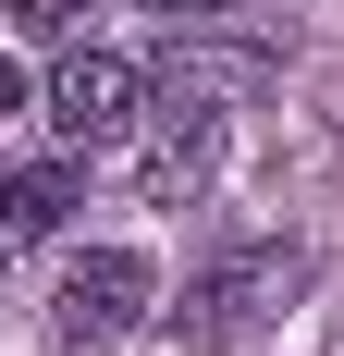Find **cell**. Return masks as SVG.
<instances>
[{"mask_svg":"<svg viewBox=\"0 0 344 356\" xmlns=\"http://www.w3.org/2000/svg\"><path fill=\"white\" fill-rule=\"evenodd\" d=\"M295 295H308V258L295 246H234V258H209L197 283H185L172 320H185V344H258Z\"/></svg>","mask_w":344,"mask_h":356,"instance_id":"6da1fadb","label":"cell"},{"mask_svg":"<svg viewBox=\"0 0 344 356\" xmlns=\"http://www.w3.org/2000/svg\"><path fill=\"white\" fill-rule=\"evenodd\" d=\"M221 147H234V111L209 99V86H172L148 111V136H136V197L148 209H197L209 172H221Z\"/></svg>","mask_w":344,"mask_h":356,"instance_id":"7a4b0ae2","label":"cell"},{"mask_svg":"<svg viewBox=\"0 0 344 356\" xmlns=\"http://www.w3.org/2000/svg\"><path fill=\"white\" fill-rule=\"evenodd\" d=\"M148 123V74L123 62V49H62L49 62V136L86 160V147H111V136H136Z\"/></svg>","mask_w":344,"mask_h":356,"instance_id":"3957f363","label":"cell"},{"mask_svg":"<svg viewBox=\"0 0 344 356\" xmlns=\"http://www.w3.org/2000/svg\"><path fill=\"white\" fill-rule=\"evenodd\" d=\"M148 307H160V270H148L136 246H86V258L62 270V295H49V320H62L74 344H123Z\"/></svg>","mask_w":344,"mask_h":356,"instance_id":"277c9868","label":"cell"},{"mask_svg":"<svg viewBox=\"0 0 344 356\" xmlns=\"http://www.w3.org/2000/svg\"><path fill=\"white\" fill-rule=\"evenodd\" d=\"M62 209H74V147H62V160H37V172H0V234H13V246L62 234Z\"/></svg>","mask_w":344,"mask_h":356,"instance_id":"5b68a950","label":"cell"},{"mask_svg":"<svg viewBox=\"0 0 344 356\" xmlns=\"http://www.w3.org/2000/svg\"><path fill=\"white\" fill-rule=\"evenodd\" d=\"M13 25H25L37 49H74V25H86V0H13Z\"/></svg>","mask_w":344,"mask_h":356,"instance_id":"8992f818","label":"cell"},{"mask_svg":"<svg viewBox=\"0 0 344 356\" xmlns=\"http://www.w3.org/2000/svg\"><path fill=\"white\" fill-rule=\"evenodd\" d=\"M136 13H160V25H197V13H246V0H136Z\"/></svg>","mask_w":344,"mask_h":356,"instance_id":"52a82bcc","label":"cell"},{"mask_svg":"<svg viewBox=\"0 0 344 356\" xmlns=\"http://www.w3.org/2000/svg\"><path fill=\"white\" fill-rule=\"evenodd\" d=\"M0 111H25V62H0Z\"/></svg>","mask_w":344,"mask_h":356,"instance_id":"ba28073f","label":"cell"}]
</instances>
